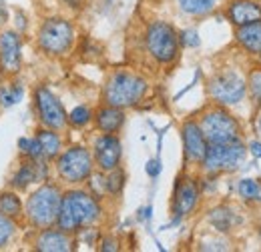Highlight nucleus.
Listing matches in <instances>:
<instances>
[{"instance_id":"obj_1","label":"nucleus","mask_w":261,"mask_h":252,"mask_svg":"<svg viewBox=\"0 0 261 252\" xmlns=\"http://www.w3.org/2000/svg\"><path fill=\"white\" fill-rule=\"evenodd\" d=\"M100 208L95 196L83 190H70L61 198V210H59V226L65 232H72L79 228H85L98 218Z\"/></svg>"},{"instance_id":"obj_2","label":"nucleus","mask_w":261,"mask_h":252,"mask_svg":"<svg viewBox=\"0 0 261 252\" xmlns=\"http://www.w3.org/2000/svg\"><path fill=\"white\" fill-rule=\"evenodd\" d=\"M61 192L57 186H40L29 200L27 212L29 220L34 228H50L55 222L59 220V210H61Z\"/></svg>"},{"instance_id":"obj_3","label":"nucleus","mask_w":261,"mask_h":252,"mask_svg":"<svg viewBox=\"0 0 261 252\" xmlns=\"http://www.w3.org/2000/svg\"><path fill=\"white\" fill-rule=\"evenodd\" d=\"M145 92H147V82L141 76H135L129 72H117L105 88V100L111 106L125 108L137 104L145 96Z\"/></svg>"},{"instance_id":"obj_4","label":"nucleus","mask_w":261,"mask_h":252,"mask_svg":"<svg viewBox=\"0 0 261 252\" xmlns=\"http://www.w3.org/2000/svg\"><path fill=\"white\" fill-rule=\"evenodd\" d=\"M199 126L203 130L207 144L235 142V140H239V134H241V128L237 124V120L223 108H213V110L205 112Z\"/></svg>"},{"instance_id":"obj_5","label":"nucleus","mask_w":261,"mask_h":252,"mask_svg":"<svg viewBox=\"0 0 261 252\" xmlns=\"http://www.w3.org/2000/svg\"><path fill=\"white\" fill-rule=\"evenodd\" d=\"M245 160V146L235 142H223V144H207V152L203 156V168L211 174L217 172H231L239 168V164Z\"/></svg>"},{"instance_id":"obj_6","label":"nucleus","mask_w":261,"mask_h":252,"mask_svg":"<svg viewBox=\"0 0 261 252\" xmlns=\"http://www.w3.org/2000/svg\"><path fill=\"white\" fill-rule=\"evenodd\" d=\"M147 48L159 62H171L179 50V36L167 22H153L147 30Z\"/></svg>"},{"instance_id":"obj_7","label":"nucleus","mask_w":261,"mask_h":252,"mask_svg":"<svg viewBox=\"0 0 261 252\" xmlns=\"http://www.w3.org/2000/svg\"><path fill=\"white\" fill-rule=\"evenodd\" d=\"M74 38V30L72 26L61 20V18H50L42 24V28L38 32V44L44 52L48 54H63L70 48Z\"/></svg>"},{"instance_id":"obj_8","label":"nucleus","mask_w":261,"mask_h":252,"mask_svg":"<svg viewBox=\"0 0 261 252\" xmlns=\"http://www.w3.org/2000/svg\"><path fill=\"white\" fill-rule=\"evenodd\" d=\"M209 92L217 104L229 106V104H237L243 100V96L247 92V84L239 74L227 70V72H219L211 78Z\"/></svg>"},{"instance_id":"obj_9","label":"nucleus","mask_w":261,"mask_h":252,"mask_svg":"<svg viewBox=\"0 0 261 252\" xmlns=\"http://www.w3.org/2000/svg\"><path fill=\"white\" fill-rule=\"evenodd\" d=\"M93 172V158L87 148L72 146L59 158V174L68 182H83Z\"/></svg>"},{"instance_id":"obj_10","label":"nucleus","mask_w":261,"mask_h":252,"mask_svg":"<svg viewBox=\"0 0 261 252\" xmlns=\"http://www.w3.org/2000/svg\"><path fill=\"white\" fill-rule=\"evenodd\" d=\"M34 102H36V110H38V116L42 120V124L53 128V130H59L66 124V114L63 104L59 102V98L53 94L48 88L40 86L36 88L34 92Z\"/></svg>"},{"instance_id":"obj_11","label":"nucleus","mask_w":261,"mask_h":252,"mask_svg":"<svg viewBox=\"0 0 261 252\" xmlns=\"http://www.w3.org/2000/svg\"><path fill=\"white\" fill-rule=\"evenodd\" d=\"M197 200H199V188H197L195 180L179 178L175 186V194H173V214L177 218L187 216L197 206Z\"/></svg>"},{"instance_id":"obj_12","label":"nucleus","mask_w":261,"mask_h":252,"mask_svg":"<svg viewBox=\"0 0 261 252\" xmlns=\"http://www.w3.org/2000/svg\"><path fill=\"white\" fill-rule=\"evenodd\" d=\"M121 154H123L121 142L113 134H105V136H100L95 142V158H97L98 168L102 172H109V170L117 168L119 160H121Z\"/></svg>"},{"instance_id":"obj_13","label":"nucleus","mask_w":261,"mask_h":252,"mask_svg":"<svg viewBox=\"0 0 261 252\" xmlns=\"http://www.w3.org/2000/svg\"><path fill=\"white\" fill-rule=\"evenodd\" d=\"M0 68L6 74H16L20 70V38L16 32L0 34Z\"/></svg>"},{"instance_id":"obj_14","label":"nucleus","mask_w":261,"mask_h":252,"mask_svg":"<svg viewBox=\"0 0 261 252\" xmlns=\"http://www.w3.org/2000/svg\"><path fill=\"white\" fill-rule=\"evenodd\" d=\"M183 146L185 156L191 162H201L207 152V140L203 136V130L197 122H185L183 124Z\"/></svg>"},{"instance_id":"obj_15","label":"nucleus","mask_w":261,"mask_h":252,"mask_svg":"<svg viewBox=\"0 0 261 252\" xmlns=\"http://www.w3.org/2000/svg\"><path fill=\"white\" fill-rule=\"evenodd\" d=\"M229 20L235 26H245L261 20V4L253 0H233L229 4Z\"/></svg>"},{"instance_id":"obj_16","label":"nucleus","mask_w":261,"mask_h":252,"mask_svg":"<svg viewBox=\"0 0 261 252\" xmlns=\"http://www.w3.org/2000/svg\"><path fill=\"white\" fill-rule=\"evenodd\" d=\"M38 178H46V166L40 160H31L18 168V172L12 178V184L16 188H27L31 182L38 180Z\"/></svg>"},{"instance_id":"obj_17","label":"nucleus","mask_w":261,"mask_h":252,"mask_svg":"<svg viewBox=\"0 0 261 252\" xmlns=\"http://www.w3.org/2000/svg\"><path fill=\"white\" fill-rule=\"evenodd\" d=\"M36 248L44 252H66L70 250V240L65 234V230H46L38 236Z\"/></svg>"},{"instance_id":"obj_18","label":"nucleus","mask_w":261,"mask_h":252,"mask_svg":"<svg viewBox=\"0 0 261 252\" xmlns=\"http://www.w3.org/2000/svg\"><path fill=\"white\" fill-rule=\"evenodd\" d=\"M123 122H125V114H123V110L119 106H111L109 104V106L100 108L97 112V126L107 134L117 132L123 126Z\"/></svg>"},{"instance_id":"obj_19","label":"nucleus","mask_w":261,"mask_h":252,"mask_svg":"<svg viewBox=\"0 0 261 252\" xmlns=\"http://www.w3.org/2000/svg\"><path fill=\"white\" fill-rule=\"evenodd\" d=\"M237 40H239V44H243L249 52L261 54V20L251 22V24H245V26H239V30H237Z\"/></svg>"},{"instance_id":"obj_20","label":"nucleus","mask_w":261,"mask_h":252,"mask_svg":"<svg viewBox=\"0 0 261 252\" xmlns=\"http://www.w3.org/2000/svg\"><path fill=\"white\" fill-rule=\"evenodd\" d=\"M209 220H211V224H213L219 232H229V230L237 224V216H235V212H233L229 206H219V208L211 210Z\"/></svg>"},{"instance_id":"obj_21","label":"nucleus","mask_w":261,"mask_h":252,"mask_svg":"<svg viewBox=\"0 0 261 252\" xmlns=\"http://www.w3.org/2000/svg\"><path fill=\"white\" fill-rule=\"evenodd\" d=\"M36 138L40 142V148H42L44 158H55L61 152V138H59L57 132H53V128L50 130H38Z\"/></svg>"},{"instance_id":"obj_22","label":"nucleus","mask_w":261,"mask_h":252,"mask_svg":"<svg viewBox=\"0 0 261 252\" xmlns=\"http://www.w3.org/2000/svg\"><path fill=\"white\" fill-rule=\"evenodd\" d=\"M20 212H22L20 198L12 192H2L0 194V214H4L8 218H16Z\"/></svg>"},{"instance_id":"obj_23","label":"nucleus","mask_w":261,"mask_h":252,"mask_svg":"<svg viewBox=\"0 0 261 252\" xmlns=\"http://www.w3.org/2000/svg\"><path fill=\"white\" fill-rule=\"evenodd\" d=\"M179 6L193 16H203L215 8V0H179Z\"/></svg>"},{"instance_id":"obj_24","label":"nucleus","mask_w":261,"mask_h":252,"mask_svg":"<svg viewBox=\"0 0 261 252\" xmlns=\"http://www.w3.org/2000/svg\"><path fill=\"white\" fill-rule=\"evenodd\" d=\"M239 194L245 200H259L261 202V182L259 180H251V178L241 180L239 182Z\"/></svg>"},{"instance_id":"obj_25","label":"nucleus","mask_w":261,"mask_h":252,"mask_svg":"<svg viewBox=\"0 0 261 252\" xmlns=\"http://www.w3.org/2000/svg\"><path fill=\"white\" fill-rule=\"evenodd\" d=\"M123 184H125V174H123V170H119V168L109 170V176L105 178V188H107V192L119 194V192L123 190Z\"/></svg>"},{"instance_id":"obj_26","label":"nucleus","mask_w":261,"mask_h":252,"mask_svg":"<svg viewBox=\"0 0 261 252\" xmlns=\"http://www.w3.org/2000/svg\"><path fill=\"white\" fill-rule=\"evenodd\" d=\"M18 146H20V150L31 158V160H42V158H44L38 138H33V140H31V138H20V140H18Z\"/></svg>"},{"instance_id":"obj_27","label":"nucleus","mask_w":261,"mask_h":252,"mask_svg":"<svg viewBox=\"0 0 261 252\" xmlns=\"http://www.w3.org/2000/svg\"><path fill=\"white\" fill-rule=\"evenodd\" d=\"M22 92H24V88L20 84H10V86H6V88L0 90V102L4 106H14L16 102H20Z\"/></svg>"},{"instance_id":"obj_28","label":"nucleus","mask_w":261,"mask_h":252,"mask_svg":"<svg viewBox=\"0 0 261 252\" xmlns=\"http://www.w3.org/2000/svg\"><path fill=\"white\" fill-rule=\"evenodd\" d=\"M68 120H70L72 126H85L91 120V110H89L87 106H76V108L70 112Z\"/></svg>"},{"instance_id":"obj_29","label":"nucleus","mask_w":261,"mask_h":252,"mask_svg":"<svg viewBox=\"0 0 261 252\" xmlns=\"http://www.w3.org/2000/svg\"><path fill=\"white\" fill-rule=\"evenodd\" d=\"M12 234H14V224H12V218H8V216H4V214H0V248L12 238Z\"/></svg>"},{"instance_id":"obj_30","label":"nucleus","mask_w":261,"mask_h":252,"mask_svg":"<svg viewBox=\"0 0 261 252\" xmlns=\"http://www.w3.org/2000/svg\"><path fill=\"white\" fill-rule=\"evenodd\" d=\"M249 88H251L253 98L261 104V70H253L251 72V76H249Z\"/></svg>"},{"instance_id":"obj_31","label":"nucleus","mask_w":261,"mask_h":252,"mask_svg":"<svg viewBox=\"0 0 261 252\" xmlns=\"http://www.w3.org/2000/svg\"><path fill=\"white\" fill-rule=\"evenodd\" d=\"M181 42L185 44V46H199V34H197L195 30H185V32H181Z\"/></svg>"},{"instance_id":"obj_32","label":"nucleus","mask_w":261,"mask_h":252,"mask_svg":"<svg viewBox=\"0 0 261 252\" xmlns=\"http://www.w3.org/2000/svg\"><path fill=\"white\" fill-rule=\"evenodd\" d=\"M159 172H161V162H159L157 158H155V160H149V162H147V174L155 178V176H159Z\"/></svg>"},{"instance_id":"obj_33","label":"nucleus","mask_w":261,"mask_h":252,"mask_svg":"<svg viewBox=\"0 0 261 252\" xmlns=\"http://www.w3.org/2000/svg\"><path fill=\"white\" fill-rule=\"evenodd\" d=\"M6 20H8V10H6V4H4V0H0V26H2Z\"/></svg>"},{"instance_id":"obj_34","label":"nucleus","mask_w":261,"mask_h":252,"mask_svg":"<svg viewBox=\"0 0 261 252\" xmlns=\"http://www.w3.org/2000/svg\"><path fill=\"white\" fill-rule=\"evenodd\" d=\"M249 150H251L253 156L261 158V142H251V144H249Z\"/></svg>"},{"instance_id":"obj_35","label":"nucleus","mask_w":261,"mask_h":252,"mask_svg":"<svg viewBox=\"0 0 261 252\" xmlns=\"http://www.w3.org/2000/svg\"><path fill=\"white\" fill-rule=\"evenodd\" d=\"M102 250H117V242L115 240H105L102 242Z\"/></svg>"},{"instance_id":"obj_36","label":"nucleus","mask_w":261,"mask_h":252,"mask_svg":"<svg viewBox=\"0 0 261 252\" xmlns=\"http://www.w3.org/2000/svg\"><path fill=\"white\" fill-rule=\"evenodd\" d=\"M65 4H68V6H72V8H79L81 4H83V0H63Z\"/></svg>"},{"instance_id":"obj_37","label":"nucleus","mask_w":261,"mask_h":252,"mask_svg":"<svg viewBox=\"0 0 261 252\" xmlns=\"http://www.w3.org/2000/svg\"><path fill=\"white\" fill-rule=\"evenodd\" d=\"M259 132H261V118H259Z\"/></svg>"},{"instance_id":"obj_38","label":"nucleus","mask_w":261,"mask_h":252,"mask_svg":"<svg viewBox=\"0 0 261 252\" xmlns=\"http://www.w3.org/2000/svg\"><path fill=\"white\" fill-rule=\"evenodd\" d=\"M259 234H261V230H259Z\"/></svg>"}]
</instances>
